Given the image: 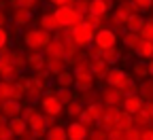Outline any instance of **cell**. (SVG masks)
<instances>
[{"mask_svg":"<svg viewBox=\"0 0 153 140\" xmlns=\"http://www.w3.org/2000/svg\"><path fill=\"white\" fill-rule=\"evenodd\" d=\"M51 38H53V34L43 30V28H30L22 34V45L28 53L30 51H43L45 53L47 45L51 43Z\"/></svg>","mask_w":153,"mask_h":140,"instance_id":"obj_1","label":"cell"},{"mask_svg":"<svg viewBox=\"0 0 153 140\" xmlns=\"http://www.w3.org/2000/svg\"><path fill=\"white\" fill-rule=\"evenodd\" d=\"M38 106H41V110H43L45 115H51V117H55V119L64 115V104L57 100L55 87H47V89H45V93H43V98H41V102H38Z\"/></svg>","mask_w":153,"mask_h":140,"instance_id":"obj_2","label":"cell"},{"mask_svg":"<svg viewBox=\"0 0 153 140\" xmlns=\"http://www.w3.org/2000/svg\"><path fill=\"white\" fill-rule=\"evenodd\" d=\"M70 30V38H72V43L79 47V49H87L91 43H94V36H96V30H91L85 21L81 24H76L74 28H68Z\"/></svg>","mask_w":153,"mask_h":140,"instance_id":"obj_3","label":"cell"},{"mask_svg":"<svg viewBox=\"0 0 153 140\" xmlns=\"http://www.w3.org/2000/svg\"><path fill=\"white\" fill-rule=\"evenodd\" d=\"M55 17H57V21L62 24V28H74L76 24H81L83 21V15H79L72 4H62V7H55L53 9Z\"/></svg>","mask_w":153,"mask_h":140,"instance_id":"obj_4","label":"cell"},{"mask_svg":"<svg viewBox=\"0 0 153 140\" xmlns=\"http://www.w3.org/2000/svg\"><path fill=\"white\" fill-rule=\"evenodd\" d=\"M123 98L126 93L119 89V87H111V85H104L100 89V100L104 106H121L123 104Z\"/></svg>","mask_w":153,"mask_h":140,"instance_id":"obj_5","label":"cell"},{"mask_svg":"<svg viewBox=\"0 0 153 140\" xmlns=\"http://www.w3.org/2000/svg\"><path fill=\"white\" fill-rule=\"evenodd\" d=\"M94 45H98L102 51L108 49V47H115L117 45V32L111 30V28H100V30H96V36H94Z\"/></svg>","mask_w":153,"mask_h":140,"instance_id":"obj_6","label":"cell"},{"mask_svg":"<svg viewBox=\"0 0 153 140\" xmlns=\"http://www.w3.org/2000/svg\"><path fill=\"white\" fill-rule=\"evenodd\" d=\"M55 123V117H51V115H45V113H41L38 117H34L32 121L28 123L30 125V130L36 134V138H43L45 134H47V130L51 127Z\"/></svg>","mask_w":153,"mask_h":140,"instance_id":"obj_7","label":"cell"},{"mask_svg":"<svg viewBox=\"0 0 153 140\" xmlns=\"http://www.w3.org/2000/svg\"><path fill=\"white\" fill-rule=\"evenodd\" d=\"M74 72V87L79 91H87V89H94L96 85V76L91 74L89 68H79V70H72Z\"/></svg>","mask_w":153,"mask_h":140,"instance_id":"obj_8","label":"cell"},{"mask_svg":"<svg viewBox=\"0 0 153 140\" xmlns=\"http://www.w3.org/2000/svg\"><path fill=\"white\" fill-rule=\"evenodd\" d=\"M119 110H121V106H104V110H102V115H100V119H98V127H102V130H113L115 125H117V117H119Z\"/></svg>","mask_w":153,"mask_h":140,"instance_id":"obj_9","label":"cell"},{"mask_svg":"<svg viewBox=\"0 0 153 140\" xmlns=\"http://www.w3.org/2000/svg\"><path fill=\"white\" fill-rule=\"evenodd\" d=\"M38 28H43V30L55 34V32H60V30H62V24L57 21V17H55L53 11H47V13H43L41 17H38Z\"/></svg>","mask_w":153,"mask_h":140,"instance_id":"obj_10","label":"cell"},{"mask_svg":"<svg viewBox=\"0 0 153 140\" xmlns=\"http://www.w3.org/2000/svg\"><path fill=\"white\" fill-rule=\"evenodd\" d=\"M134 13H138V9L134 7L132 0H123V2H117V7H115V11H113V15L117 17L121 24H126V21H128V17H132Z\"/></svg>","mask_w":153,"mask_h":140,"instance_id":"obj_11","label":"cell"},{"mask_svg":"<svg viewBox=\"0 0 153 140\" xmlns=\"http://www.w3.org/2000/svg\"><path fill=\"white\" fill-rule=\"evenodd\" d=\"M66 134H68V140H87V134L89 130L79 121V119H74L66 125Z\"/></svg>","mask_w":153,"mask_h":140,"instance_id":"obj_12","label":"cell"},{"mask_svg":"<svg viewBox=\"0 0 153 140\" xmlns=\"http://www.w3.org/2000/svg\"><path fill=\"white\" fill-rule=\"evenodd\" d=\"M115 9V0H89V13L106 17Z\"/></svg>","mask_w":153,"mask_h":140,"instance_id":"obj_13","label":"cell"},{"mask_svg":"<svg viewBox=\"0 0 153 140\" xmlns=\"http://www.w3.org/2000/svg\"><path fill=\"white\" fill-rule=\"evenodd\" d=\"M11 19H13V24H15V26L26 28V26H30V24H32L34 13H32L30 9H24V7H15V11H13Z\"/></svg>","mask_w":153,"mask_h":140,"instance_id":"obj_14","label":"cell"},{"mask_svg":"<svg viewBox=\"0 0 153 140\" xmlns=\"http://www.w3.org/2000/svg\"><path fill=\"white\" fill-rule=\"evenodd\" d=\"M45 66H47V57H45L43 51H30V53L26 55V68H30L32 72L41 70V68H45Z\"/></svg>","mask_w":153,"mask_h":140,"instance_id":"obj_15","label":"cell"},{"mask_svg":"<svg viewBox=\"0 0 153 140\" xmlns=\"http://www.w3.org/2000/svg\"><path fill=\"white\" fill-rule=\"evenodd\" d=\"M126 70L123 68H119V66H111L108 68V72H106V76L102 79L104 81V85H111V87H119L121 85V81L126 79Z\"/></svg>","mask_w":153,"mask_h":140,"instance_id":"obj_16","label":"cell"},{"mask_svg":"<svg viewBox=\"0 0 153 140\" xmlns=\"http://www.w3.org/2000/svg\"><path fill=\"white\" fill-rule=\"evenodd\" d=\"M143 104H145V100H143L138 93H128V96L123 98V104H121V108H123L126 113L134 115V113H138V110L143 108Z\"/></svg>","mask_w":153,"mask_h":140,"instance_id":"obj_17","label":"cell"},{"mask_svg":"<svg viewBox=\"0 0 153 140\" xmlns=\"http://www.w3.org/2000/svg\"><path fill=\"white\" fill-rule=\"evenodd\" d=\"M22 110H24V104H22V102H17V100H11V98H9V100H4L2 106H0V113H2L7 119L22 115Z\"/></svg>","mask_w":153,"mask_h":140,"instance_id":"obj_18","label":"cell"},{"mask_svg":"<svg viewBox=\"0 0 153 140\" xmlns=\"http://www.w3.org/2000/svg\"><path fill=\"white\" fill-rule=\"evenodd\" d=\"M108 64L104 62L102 57H96V59H89V70H91V74L96 76V81H102V79L106 76V72H108Z\"/></svg>","mask_w":153,"mask_h":140,"instance_id":"obj_19","label":"cell"},{"mask_svg":"<svg viewBox=\"0 0 153 140\" xmlns=\"http://www.w3.org/2000/svg\"><path fill=\"white\" fill-rule=\"evenodd\" d=\"M53 83H55V87H74V72L64 68L62 72H57L53 76Z\"/></svg>","mask_w":153,"mask_h":140,"instance_id":"obj_20","label":"cell"},{"mask_svg":"<svg viewBox=\"0 0 153 140\" xmlns=\"http://www.w3.org/2000/svg\"><path fill=\"white\" fill-rule=\"evenodd\" d=\"M134 53H136L138 59H151L153 57V41H149V38H140V43L136 45Z\"/></svg>","mask_w":153,"mask_h":140,"instance_id":"obj_21","label":"cell"},{"mask_svg":"<svg viewBox=\"0 0 153 140\" xmlns=\"http://www.w3.org/2000/svg\"><path fill=\"white\" fill-rule=\"evenodd\" d=\"M19 72H22V70H17L11 62H7V59H0V79H4V81L13 83Z\"/></svg>","mask_w":153,"mask_h":140,"instance_id":"obj_22","label":"cell"},{"mask_svg":"<svg viewBox=\"0 0 153 140\" xmlns=\"http://www.w3.org/2000/svg\"><path fill=\"white\" fill-rule=\"evenodd\" d=\"M9 130L13 132V136H15V138H19V136H22V134L28 130V121H26L22 115L11 117V119H9Z\"/></svg>","mask_w":153,"mask_h":140,"instance_id":"obj_23","label":"cell"},{"mask_svg":"<svg viewBox=\"0 0 153 140\" xmlns=\"http://www.w3.org/2000/svg\"><path fill=\"white\" fill-rule=\"evenodd\" d=\"M83 108H85V106L81 104V100H79V98H74L72 102H68V104L64 106V115L70 119V121H74V119H79V115H81Z\"/></svg>","mask_w":153,"mask_h":140,"instance_id":"obj_24","label":"cell"},{"mask_svg":"<svg viewBox=\"0 0 153 140\" xmlns=\"http://www.w3.org/2000/svg\"><path fill=\"white\" fill-rule=\"evenodd\" d=\"M138 96L145 100H153V79L147 76V79H140L138 81Z\"/></svg>","mask_w":153,"mask_h":140,"instance_id":"obj_25","label":"cell"},{"mask_svg":"<svg viewBox=\"0 0 153 140\" xmlns=\"http://www.w3.org/2000/svg\"><path fill=\"white\" fill-rule=\"evenodd\" d=\"M102 59L108 64V66H117L119 64V59H121V49L115 45V47H108L102 51Z\"/></svg>","mask_w":153,"mask_h":140,"instance_id":"obj_26","label":"cell"},{"mask_svg":"<svg viewBox=\"0 0 153 140\" xmlns=\"http://www.w3.org/2000/svg\"><path fill=\"white\" fill-rule=\"evenodd\" d=\"M47 140H68V134H66V125H60V123H53L47 134H45Z\"/></svg>","mask_w":153,"mask_h":140,"instance_id":"obj_27","label":"cell"},{"mask_svg":"<svg viewBox=\"0 0 153 140\" xmlns=\"http://www.w3.org/2000/svg\"><path fill=\"white\" fill-rule=\"evenodd\" d=\"M132 76L134 79H147L149 76V59H138L132 64Z\"/></svg>","mask_w":153,"mask_h":140,"instance_id":"obj_28","label":"cell"},{"mask_svg":"<svg viewBox=\"0 0 153 140\" xmlns=\"http://www.w3.org/2000/svg\"><path fill=\"white\" fill-rule=\"evenodd\" d=\"M45 57H64V45L57 41L55 36L51 38V43L45 49Z\"/></svg>","mask_w":153,"mask_h":140,"instance_id":"obj_29","label":"cell"},{"mask_svg":"<svg viewBox=\"0 0 153 140\" xmlns=\"http://www.w3.org/2000/svg\"><path fill=\"white\" fill-rule=\"evenodd\" d=\"M128 32H140V28L145 26V17L143 13H134L132 17H128V21L123 24Z\"/></svg>","mask_w":153,"mask_h":140,"instance_id":"obj_30","label":"cell"},{"mask_svg":"<svg viewBox=\"0 0 153 140\" xmlns=\"http://www.w3.org/2000/svg\"><path fill=\"white\" fill-rule=\"evenodd\" d=\"M66 66H68L66 57H47V68H49L51 76H55L57 72H62Z\"/></svg>","mask_w":153,"mask_h":140,"instance_id":"obj_31","label":"cell"},{"mask_svg":"<svg viewBox=\"0 0 153 140\" xmlns=\"http://www.w3.org/2000/svg\"><path fill=\"white\" fill-rule=\"evenodd\" d=\"M140 32H123V36H121V41H123V45H126V49H130V51H134L136 49V45L140 43Z\"/></svg>","mask_w":153,"mask_h":140,"instance_id":"obj_32","label":"cell"},{"mask_svg":"<svg viewBox=\"0 0 153 140\" xmlns=\"http://www.w3.org/2000/svg\"><path fill=\"white\" fill-rule=\"evenodd\" d=\"M119 89L128 96V93H138V83H136V79H134L132 74H126V79L121 81Z\"/></svg>","mask_w":153,"mask_h":140,"instance_id":"obj_33","label":"cell"},{"mask_svg":"<svg viewBox=\"0 0 153 140\" xmlns=\"http://www.w3.org/2000/svg\"><path fill=\"white\" fill-rule=\"evenodd\" d=\"M55 96H57V100L66 106L68 102H72L74 100V93H72V87H55Z\"/></svg>","mask_w":153,"mask_h":140,"instance_id":"obj_34","label":"cell"},{"mask_svg":"<svg viewBox=\"0 0 153 140\" xmlns=\"http://www.w3.org/2000/svg\"><path fill=\"white\" fill-rule=\"evenodd\" d=\"M83 21H85L91 30H100V28H102V24H104V17L94 15V13H87V15H83Z\"/></svg>","mask_w":153,"mask_h":140,"instance_id":"obj_35","label":"cell"},{"mask_svg":"<svg viewBox=\"0 0 153 140\" xmlns=\"http://www.w3.org/2000/svg\"><path fill=\"white\" fill-rule=\"evenodd\" d=\"M132 125H134V127H140V130H143V127L151 125V119H149V117H147V115H145L143 110H138V113H134V115H132Z\"/></svg>","mask_w":153,"mask_h":140,"instance_id":"obj_36","label":"cell"},{"mask_svg":"<svg viewBox=\"0 0 153 140\" xmlns=\"http://www.w3.org/2000/svg\"><path fill=\"white\" fill-rule=\"evenodd\" d=\"M11 64L17 70H24L26 68V53L24 51H11Z\"/></svg>","mask_w":153,"mask_h":140,"instance_id":"obj_37","label":"cell"},{"mask_svg":"<svg viewBox=\"0 0 153 140\" xmlns=\"http://www.w3.org/2000/svg\"><path fill=\"white\" fill-rule=\"evenodd\" d=\"M79 100H81V104H83V106L94 104V102H102V100H100V91H94V93H91V89L83 91V96H81Z\"/></svg>","mask_w":153,"mask_h":140,"instance_id":"obj_38","label":"cell"},{"mask_svg":"<svg viewBox=\"0 0 153 140\" xmlns=\"http://www.w3.org/2000/svg\"><path fill=\"white\" fill-rule=\"evenodd\" d=\"M115 127H119V130H128V127H132V115L130 113H126L123 108L119 110V117H117V125Z\"/></svg>","mask_w":153,"mask_h":140,"instance_id":"obj_39","label":"cell"},{"mask_svg":"<svg viewBox=\"0 0 153 140\" xmlns=\"http://www.w3.org/2000/svg\"><path fill=\"white\" fill-rule=\"evenodd\" d=\"M85 108H87V113L94 117V121L98 123V119H100V115H102V110H104V104H102V102H94V104H87Z\"/></svg>","mask_w":153,"mask_h":140,"instance_id":"obj_40","label":"cell"},{"mask_svg":"<svg viewBox=\"0 0 153 140\" xmlns=\"http://www.w3.org/2000/svg\"><path fill=\"white\" fill-rule=\"evenodd\" d=\"M87 140H108V132L96 125L94 130H89V134H87Z\"/></svg>","mask_w":153,"mask_h":140,"instance_id":"obj_41","label":"cell"},{"mask_svg":"<svg viewBox=\"0 0 153 140\" xmlns=\"http://www.w3.org/2000/svg\"><path fill=\"white\" fill-rule=\"evenodd\" d=\"M30 81H32V76H28V74H22V72H19V74H17V79H15L13 83H15L19 89H22V91L26 93V91H28V87H30Z\"/></svg>","mask_w":153,"mask_h":140,"instance_id":"obj_42","label":"cell"},{"mask_svg":"<svg viewBox=\"0 0 153 140\" xmlns=\"http://www.w3.org/2000/svg\"><path fill=\"white\" fill-rule=\"evenodd\" d=\"M72 9L79 15H87L89 13V0H72Z\"/></svg>","mask_w":153,"mask_h":140,"instance_id":"obj_43","label":"cell"},{"mask_svg":"<svg viewBox=\"0 0 153 140\" xmlns=\"http://www.w3.org/2000/svg\"><path fill=\"white\" fill-rule=\"evenodd\" d=\"M140 36L153 41V17H151V19H145V26L140 28Z\"/></svg>","mask_w":153,"mask_h":140,"instance_id":"obj_44","label":"cell"},{"mask_svg":"<svg viewBox=\"0 0 153 140\" xmlns=\"http://www.w3.org/2000/svg\"><path fill=\"white\" fill-rule=\"evenodd\" d=\"M11 4H13V7H24V9L34 11V9L38 7V0H11Z\"/></svg>","mask_w":153,"mask_h":140,"instance_id":"obj_45","label":"cell"},{"mask_svg":"<svg viewBox=\"0 0 153 140\" xmlns=\"http://www.w3.org/2000/svg\"><path fill=\"white\" fill-rule=\"evenodd\" d=\"M11 98V83L9 81H4V79H0V100H9Z\"/></svg>","mask_w":153,"mask_h":140,"instance_id":"obj_46","label":"cell"},{"mask_svg":"<svg viewBox=\"0 0 153 140\" xmlns=\"http://www.w3.org/2000/svg\"><path fill=\"white\" fill-rule=\"evenodd\" d=\"M79 121H81V123H83V125H85L87 130H89L91 125H96V121H94V117H91V115L87 113V108H83V110H81V115H79Z\"/></svg>","mask_w":153,"mask_h":140,"instance_id":"obj_47","label":"cell"},{"mask_svg":"<svg viewBox=\"0 0 153 140\" xmlns=\"http://www.w3.org/2000/svg\"><path fill=\"white\" fill-rule=\"evenodd\" d=\"M134 7L138 9V13H145V11H151L153 9V0H132Z\"/></svg>","mask_w":153,"mask_h":140,"instance_id":"obj_48","label":"cell"},{"mask_svg":"<svg viewBox=\"0 0 153 140\" xmlns=\"http://www.w3.org/2000/svg\"><path fill=\"white\" fill-rule=\"evenodd\" d=\"M85 53H87V57H89V59H96V57H102V49H100L98 45H94V43H91V45H89V47L85 49Z\"/></svg>","mask_w":153,"mask_h":140,"instance_id":"obj_49","label":"cell"},{"mask_svg":"<svg viewBox=\"0 0 153 140\" xmlns=\"http://www.w3.org/2000/svg\"><path fill=\"white\" fill-rule=\"evenodd\" d=\"M24 98H26V93L19 89L15 83H11V100H17V102H24Z\"/></svg>","mask_w":153,"mask_h":140,"instance_id":"obj_50","label":"cell"},{"mask_svg":"<svg viewBox=\"0 0 153 140\" xmlns=\"http://www.w3.org/2000/svg\"><path fill=\"white\" fill-rule=\"evenodd\" d=\"M126 140H140V127H128L126 130Z\"/></svg>","mask_w":153,"mask_h":140,"instance_id":"obj_51","label":"cell"},{"mask_svg":"<svg viewBox=\"0 0 153 140\" xmlns=\"http://www.w3.org/2000/svg\"><path fill=\"white\" fill-rule=\"evenodd\" d=\"M9 43H11V36H9V30H7V28H0V49H4V47H9Z\"/></svg>","mask_w":153,"mask_h":140,"instance_id":"obj_52","label":"cell"},{"mask_svg":"<svg viewBox=\"0 0 153 140\" xmlns=\"http://www.w3.org/2000/svg\"><path fill=\"white\" fill-rule=\"evenodd\" d=\"M0 140H15L13 132L9 130V123L7 125H0Z\"/></svg>","mask_w":153,"mask_h":140,"instance_id":"obj_53","label":"cell"},{"mask_svg":"<svg viewBox=\"0 0 153 140\" xmlns=\"http://www.w3.org/2000/svg\"><path fill=\"white\" fill-rule=\"evenodd\" d=\"M149 119H151V123H153V100H147V102L143 104V108H140Z\"/></svg>","mask_w":153,"mask_h":140,"instance_id":"obj_54","label":"cell"},{"mask_svg":"<svg viewBox=\"0 0 153 140\" xmlns=\"http://www.w3.org/2000/svg\"><path fill=\"white\" fill-rule=\"evenodd\" d=\"M153 138V123L140 130V140H151Z\"/></svg>","mask_w":153,"mask_h":140,"instance_id":"obj_55","label":"cell"},{"mask_svg":"<svg viewBox=\"0 0 153 140\" xmlns=\"http://www.w3.org/2000/svg\"><path fill=\"white\" fill-rule=\"evenodd\" d=\"M19 140H36V134L30 130V125H28V130H26L22 136H19Z\"/></svg>","mask_w":153,"mask_h":140,"instance_id":"obj_56","label":"cell"},{"mask_svg":"<svg viewBox=\"0 0 153 140\" xmlns=\"http://www.w3.org/2000/svg\"><path fill=\"white\" fill-rule=\"evenodd\" d=\"M7 21H9V17H7L4 9H0V28H4V26H7Z\"/></svg>","mask_w":153,"mask_h":140,"instance_id":"obj_57","label":"cell"},{"mask_svg":"<svg viewBox=\"0 0 153 140\" xmlns=\"http://www.w3.org/2000/svg\"><path fill=\"white\" fill-rule=\"evenodd\" d=\"M53 7H62V4H72V0H49Z\"/></svg>","mask_w":153,"mask_h":140,"instance_id":"obj_58","label":"cell"},{"mask_svg":"<svg viewBox=\"0 0 153 140\" xmlns=\"http://www.w3.org/2000/svg\"><path fill=\"white\" fill-rule=\"evenodd\" d=\"M7 123H9V119H7L2 113H0V125H7Z\"/></svg>","mask_w":153,"mask_h":140,"instance_id":"obj_59","label":"cell"},{"mask_svg":"<svg viewBox=\"0 0 153 140\" xmlns=\"http://www.w3.org/2000/svg\"><path fill=\"white\" fill-rule=\"evenodd\" d=\"M149 76H151V79H153V57H151V59H149Z\"/></svg>","mask_w":153,"mask_h":140,"instance_id":"obj_60","label":"cell"},{"mask_svg":"<svg viewBox=\"0 0 153 140\" xmlns=\"http://www.w3.org/2000/svg\"><path fill=\"white\" fill-rule=\"evenodd\" d=\"M115 2H123V0H115Z\"/></svg>","mask_w":153,"mask_h":140,"instance_id":"obj_61","label":"cell"},{"mask_svg":"<svg viewBox=\"0 0 153 140\" xmlns=\"http://www.w3.org/2000/svg\"><path fill=\"white\" fill-rule=\"evenodd\" d=\"M151 13H153V9H151Z\"/></svg>","mask_w":153,"mask_h":140,"instance_id":"obj_62","label":"cell"},{"mask_svg":"<svg viewBox=\"0 0 153 140\" xmlns=\"http://www.w3.org/2000/svg\"><path fill=\"white\" fill-rule=\"evenodd\" d=\"M151 140H153V138H151Z\"/></svg>","mask_w":153,"mask_h":140,"instance_id":"obj_63","label":"cell"}]
</instances>
